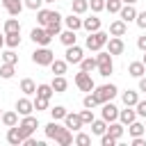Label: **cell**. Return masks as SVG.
<instances>
[{
    "mask_svg": "<svg viewBox=\"0 0 146 146\" xmlns=\"http://www.w3.org/2000/svg\"><path fill=\"white\" fill-rule=\"evenodd\" d=\"M2 62H5V64H16V62H18V55L9 48L7 52H2Z\"/></svg>",
    "mask_w": 146,
    "mask_h": 146,
    "instance_id": "obj_41",
    "label": "cell"
},
{
    "mask_svg": "<svg viewBox=\"0 0 146 146\" xmlns=\"http://www.w3.org/2000/svg\"><path fill=\"white\" fill-rule=\"evenodd\" d=\"M32 110H34V100H30V98H18V100H16V112H18L21 116L32 114Z\"/></svg>",
    "mask_w": 146,
    "mask_h": 146,
    "instance_id": "obj_13",
    "label": "cell"
},
{
    "mask_svg": "<svg viewBox=\"0 0 146 146\" xmlns=\"http://www.w3.org/2000/svg\"><path fill=\"white\" fill-rule=\"evenodd\" d=\"M100 114H103V119H105L107 123H112V121H116V119H119V107H116L112 100H107V103H103Z\"/></svg>",
    "mask_w": 146,
    "mask_h": 146,
    "instance_id": "obj_11",
    "label": "cell"
},
{
    "mask_svg": "<svg viewBox=\"0 0 146 146\" xmlns=\"http://www.w3.org/2000/svg\"><path fill=\"white\" fill-rule=\"evenodd\" d=\"M50 84H52V89H55V94H64V91L68 89V82H66V78H64V75H55Z\"/></svg>",
    "mask_w": 146,
    "mask_h": 146,
    "instance_id": "obj_21",
    "label": "cell"
},
{
    "mask_svg": "<svg viewBox=\"0 0 146 146\" xmlns=\"http://www.w3.org/2000/svg\"><path fill=\"white\" fill-rule=\"evenodd\" d=\"M107 39H110V34H105V32H100V30H96V32H89V36H87V41H84V46L89 48V50H94V52H98L103 46H107Z\"/></svg>",
    "mask_w": 146,
    "mask_h": 146,
    "instance_id": "obj_2",
    "label": "cell"
},
{
    "mask_svg": "<svg viewBox=\"0 0 146 146\" xmlns=\"http://www.w3.org/2000/svg\"><path fill=\"white\" fill-rule=\"evenodd\" d=\"M5 46V34H0V48Z\"/></svg>",
    "mask_w": 146,
    "mask_h": 146,
    "instance_id": "obj_55",
    "label": "cell"
},
{
    "mask_svg": "<svg viewBox=\"0 0 146 146\" xmlns=\"http://www.w3.org/2000/svg\"><path fill=\"white\" fill-rule=\"evenodd\" d=\"M141 62H144V66H146V52H144V59H141Z\"/></svg>",
    "mask_w": 146,
    "mask_h": 146,
    "instance_id": "obj_56",
    "label": "cell"
},
{
    "mask_svg": "<svg viewBox=\"0 0 146 146\" xmlns=\"http://www.w3.org/2000/svg\"><path fill=\"white\" fill-rule=\"evenodd\" d=\"M87 9H89V0H73L71 2V11L78 14V16H82Z\"/></svg>",
    "mask_w": 146,
    "mask_h": 146,
    "instance_id": "obj_26",
    "label": "cell"
},
{
    "mask_svg": "<svg viewBox=\"0 0 146 146\" xmlns=\"http://www.w3.org/2000/svg\"><path fill=\"white\" fill-rule=\"evenodd\" d=\"M14 66H16V64H2V66H0V78H5V80L14 78Z\"/></svg>",
    "mask_w": 146,
    "mask_h": 146,
    "instance_id": "obj_39",
    "label": "cell"
},
{
    "mask_svg": "<svg viewBox=\"0 0 146 146\" xmlns=\"http://www.w3.org/2000/svg\"><path fill=\"white\" fill-rule=\"evenodd\" d=\"M23 144H25V146H43V141H36V139H32V137H27Z\"/></svg>",
    "mask_w": 146,
    "mask_h": 146,
    "instance_id": "obj_50",
    "label": "cell"
},
{
    "mask_svg": "<svg viewBox=\"0 0 146 146\" xmlns=\"http://www.w3.org/2000/svg\"><path fill=\"white\" fill-rule=\"evenodd\" d=\"M59 41L64 46H75L78 36H75V30H66V32H59Z\"/></svg>",
    "mask_w": 146,
    "mask_h": 146,
    "instance_id": "obj_23",
    "label": "cell"
},
{
    "mask_svg": "<svg viewBox=\"0 0 146 146\" xmlns=\"http://www.w3.org/2000/svg\"><path fill=\"white\" fill-rule=\"evenodd\" d=\"M21 91H23L25 96H32V94H36V84H34V80H30V78L21 80Z\"/></svg>",
    "mask_w": 146,
    "mask_h": 146,
    "instance_id": "obj_28",
    "label": "cell"
},
{
    "mask_svg": "<svg viewBox=\"0 0 146 146\" xmlns=\"http://www.w3.org/2000/svg\"><path fill=\"white\" fill-rule=\"evenodd\" d=\"M66 66H68V62H66V59H52L50 71H52L55 75H64V73H66Z\"/></svg>",
    "mask_w": 146,
    "mask_h": 146,
    "instance_id": "obj_24",
    "label": "cell"
},
{
    "mask_svg": "<svg viewBox=\"0 0 146 146\" xmlns=\"http://www.w3.org/2000/svg\"><path fill=\"white\" fill-rule=\"evenodd\" d=\"M64 123H66V128H68V130H80V128L84 125L82 116H80V114H73V112H66V116H64Z\"/></svg>",
    "mask_w": 146,
    "mask_h": 146,
    "instance_id": "obj_12",
    "label": "cell"
},
{
    "mask_svg": "<svg viewBox=\"0 0 146 146\" xmlns=\"http://www.w3.org/2000/svg\"><path fill=\"white\" fill-rule=\"evenodd\" d=\"M123 128H125L123 123H114V121H112V123L107 125V132H110L114 139H121V137H123Z\"/></svg>",
    "mask_w": 146,
    "mask_h": 146,
    "instance_id": "obj_31",
    "label": "cell"
},
{
    "mask_svg": "<svg viewBox=\"0 0 146 146\" xmlns=\"http://www.w3.org/2000/svg\"><path fill=\"white\" fill-rule=\"evenodd\" d=\"M89 7H91V11H103L105 9V0H89Z\"/></svg>",
    "mask_w": 146,
    "mask_h": 146,
    "instance_id": "obj_45",
    "label": "cell"
},
{
    "mask_svg": "<svg viewBox=\"0 0 146 146\" xmlns=\"http://www.w3.org/2000/svg\"><path fill=\"white\" fill-rule=\"evenodd\" d=\"M137 0H123V5H135Z\"/></svg>",
    "mask_w": 146,
    "mask_h": 146,
    "instance_id": "obj_54",
    "label": "cell"
},
{
    "mask_svg": "<svg viewBox=\"0 0 146 146\" xmlns=\"http://www.w3.org/2000/svg\"><path fill=\"white\" fill-rule=\"evenodd\" d=\"M2 7L9 11V16H18V14L23 11L25 5H23L21 0H2Z\"/></svg>",
    "mask_w": 146,
    "mask_h": 146,
    "instance_id": "obj_17",
    "label": "cell"
},
{
    "mask_svg": "<svg viewBox=\"0 0 146 146\" xmlns=\"http://www.w3.org/2000/svg\"><path fill=\"white\" fill-rule=\"evenodd\" d=\"M125 32H128V23H125V21L119 18V21H112V23H110V34H112V36H123Z\"/></svg>",
    "mask_w": 146,
    "mask_h": 146,
    "instance_id": "obj_16",
    "label": "cell"
},
{
    "mask_svg": "<svg viewBox=\"0 0 146 146\" xmlns=\"http://www.w3.org/2000/svg\"><path fill=\"white\" fill-rule=\"evenodd\" d=\"M48 103H50V98H41V96H36V98H34V110H36V112L48 110Z\"/></svg>",
    "mask_w": 146,
    "mask_h": 146,
    "instance_id": "obj_42",
    "label": "cell"
},
{
    "mask_svg": "<svg viewBox=\"0 0 146 146\" xmlns=\"http://www.w3.org/2000/svg\"><path fill=\"white\" fill-rule=\"evenodd\" d=\"M52 94H55L52 84H36V96H41V98H50Z\"/></svg>",
    "mask_w": 146,
    "mask_h": 146,
    "instance_id": "obj_36",
    "label": "cell"
},
{
    "mask_svg": "<svg viewBox=\"0 0 146 146\" xmlns=\"http://www.w3.org/2000/svg\"><path fill=\"white\" fill-rule=\"evenodd\" d=\"M18 128H21V135L27 139V137H32V132L39 128V121H36V116L27 114V116H23V121L18 123Z\"/></svg>",
    "mask_w": 146,
    "mask_h": 146,
    "instance_id": "obj_7",
    "label": "cell"
},
{
    "mask_svg": "<svg viewBox=\"0 0 146 146\" xmlns=\"http://www.w3.org/2000/svg\"><path fill=\"white\" fill-rule=\"evenodd\" d=\"M82 57H84V52H82V48L75 43V46H66V62L68 64H80L82 62Z\"/></svg>",
    "mask_w": 146,
    "mask_h": 146,
    "instance_id": "obj_10",
    "label": "cell"
},
{
    "mask_svg": "<svg viewBox=\"0 0 146 146\" xmlns=\"http://www.w3.org/2000/svg\"><path fill=\"white\" fill-rule=\"evenodd\" d=\"M82 27H84L87 32H96V30H100V18H98V16L82 18Z\"/></svg>",
    "mask_w": 146,
    "mask_h": 146,
    "instance_id": "obj_20",
    "label": "cell"
},
{
    "mask_svg": "<svg viewBox=\"0 0 146 146\" xmlns=\"http://www.w3.org/2000/svg\"><path fill=\"white\" fill-rule=\"evenodd\" d=\"M132 146H146V139L144 137H132Z\"/></svg>",
    "mask_w": 146,
    "mask_h": 146,
    "instance_id": "obj_52",
    "label": "cell"
},
{
    "mask_svg": "<svg viewBox=\"0 0 146 146\" xmlns=\"http://www.w3.org/2000/svg\"><path fill=\"white\" fill-rule=\"evenodd\" d=\"M119 16H121V21H125V23L135 21V18H137V9H135V5H123L121 11H119Z\"/></svg>",
    "mask_w": 146,
    "mask_h": 146,
    "instance_id": "obj_18",
    "label": "cell"
},
{
    "mask_svg": "<svg viewBox=\"0 0 146 146\" xmlns=\"http://www.w3.org/2000/svg\"><path fill=\"white\" fill-rule=\"evenodd\" d=\"M75 84H78L80 91H87V94L96 89V84H94V80H91V73H87V71H82V68H80V73H75Z\"/></svg>",
    "mask_w": 146,
    "mask_h": 146,
    "instance_id": "obj_5",
    "label": "cell"
},
{
    "mask_svg": "<svg viewBox=\"0 0 146 146\" xmlns=\"http://www.w3.org/2000/svg\"><path fill=\"white\" fill-rule=\"evenodd\" d=\"M137 48H139V50H144V52H146V34H144V36H139V39H137Z\"/></svg>",
    "mask_w": 146,
    "mask_h": 146,
    "instance_id": "obj_51",
    "label": "cell"
},
{
    "mask_svg": "<svg viewBox=\"0 0 146 146\" xmlns=\"http://www.w3.org/2000/svg\"><path fill=\"white\" fill-rule=\"evenodd\" d=\"M94 94H96V98H98V100H100V105H103V103L112 100V98L119 94V89H116L114 84H100V87H96V91H94Z\"/></svg>",
    "mask_w": 146,
    "mask_h": 146,
    "instance_id": "obj_6",
    "label": "cell"
},
{
    "mask_svg": "<svg viewBox=\"0 0 146 146\" xmlns=\"http://www.w3.org/2000/svg\"><path fill=\"white\" fill-rule=\"evenodd\" d=\"M144 125H146V123H144Z\"/></svg>",
    "mask_w": 146,
    "mask_h": 146,
    "instance_id": "obj_58",
    "label": "cell"
},
{
    "mask_svg": "<svg viewBox=\"0 0 146 146\" xmlns=\"http://www.w3.org/2000/svg\"><path fill=\"white\" fill-rule=\"evenodd\" d=\"M7 141H9L11 146H18V144L25 141V137L21 135V128H18V125H11V128L7 130Z\"/></svg>",
    "mask_w": 146,
    "mask_h": 146,
    "instance_id": "obj_15",
    "label": "cell"
},
{
    "mask_svg": "<svg viewBox=\"0 0 146 146\" xmlns=\"http://www.w3.org/2000/svg\"><path fill=\"white\" fill-rule=\"evenodd\" d=\"M64 25H66L68 30H75V32H78V30L82 27V18H80L78 14H73V11H71V16H66V18H64Z\"/></svg>",
    "mask_w": 146,
    "mask_h": 146,
    "instance_id": "obj_19",
    "label": "cell"
},
{
    "mask_svg": "<svg viewBox=\"0 0 146 146\" xmlns=\"http://www.w3.org/2000/svg\"><path fill=\"white\" fill-rule=\"evenodd\" d=\"M119 121L123 125H130L132 121H137V110H132V107L125 105V110H119Z\"/></svg>",
    "mask_w": 146,
    "mask_h": 146,
    "instance_id": "obj_14",
    "label": "cell"
},
{
    "mask_svg": "<svg viewBox=\"0 0 146 146\" xmlns=\"http://www.w3.org/2000/svg\"><path fill=\"white\" fill-rule=\"evenodd\" d=\"M139 91H144V94H146V78H144V75L139 78Z\"/></svg>",
    "mask_w": 146,
    "mask_h": 146,
    "instance_id": "obj_53",
    "label": "cell"
},
{
    "mask_svg": "<svg viewBox=\"0 0 146 146\" xmlns=\"http://www.w3.org/2000/svg\"><path fill=\"white\" fill-rule=\"evenodd\" d=\"M121 98H123V105H128V107H135V105H137V100H139L137 91H130V89H128V91H123V96H121Z\"/></svg>",
    "mask_w": 146,
    "mask_h": 146,
    "instance_id": "obj_29",
    "label": "cell"
},
{
    "mask_svg": "<svg viewBox=\"0 0 146 146\" xmlns=\"http://www.w3.org/2000/svg\"><path fill=\"white\" fill-rule=\"evenodd\" d=\"M80 68L82 71H94V68H98V62H96V57H82V62H80Z\"/></svg>",
    "mask_w": 146,
    "mask_h": 146,
    "instance_id": "obj_34",
    "label": "cell"
},
{
    "mask_svg": "<svg viewBox=\"0 0 146 146\" xmlns=\"http://www.w3.org/2000/svg\"><path fill=\"white\" fill-rule=\"evenodd\" d=\"M105 132H107V121H105V119H100V121L94 119V121H91V135H98V137H100V135H105Z\"/></svg>",
    "mask_w": 146,
    "mask_h": 146,
    "instance_id": "obj_25",
    "label": "cell"
},
{
    "mask_svg": "<svg viewBox=\"0 0 146 146\" xmlns=\"http://www.w3.org/2000/svg\"><path fill=\"white\" fill-rule=\"evenodd\" d=\"M50 116H52L55 121L64 119V116H66V107H62V105H55V107H50Z\"/></svg>",
    "mask_w": 146,
    "mask_h": 146,
    "instance_id": "obj_40",
    "label": "cell"
},
{
    "mask_svg": "<svg viewBox=\"0 0 146 146\" xmlns=\"http://www.w3.org/2000/svg\"><path fill=\"white\" fill-rule=\"evenodd\" d=\"M52 59H55V52H52L48 46H41V48H36V50L32 52V62L39 64V66H50Z\"/></svg>",
    "mask_w": 146,
    "mask_h": 146,
    "instance_id": "obj_4",
    "label": "cell"
},
{
    "mask_svg": "<svg viewBox=\"0 0 146 146\" xmlns=\"http://www.w3.org/2000/svg\"><path fill=\"white\" fill-rule=\"evenodd\" d=\"M41 5H43V0H25V7H27V9H32V11H39V9H41Z\"/></svg>",
    "mask_w": 146,
    "mask_h": 146,
    "instance_id": "obj_46",
    "label": "cell"
},
{
    "mask_svg": "<svg viewBox=\"0 0 146 146\" xmlns=\"http://www.w3.org/2000/svg\"><path fill=\"white\" fill-rule=\"evenodd\" d=\"M2 123H5L7 128L18 125V112H5V114H2Z\"/></svg>",
    "mask_w": 146,
    "mask_h": 146,
    "instance_id": "obj_35",
    "label": "cell"
},
{
    "mask_svg": "<svg viewBox=\"0 0 146 146\" xmlns=\"http://www.w3.org/2000/svg\"><path fill=\"white\" fill-rule=\"evenodd\" d=\"M116 141H119V139H114V137H112L110 132H105V135H100V144H103V146H114Z\"/></svg>",
    "mask_w": 146,
    "mask_h": 146,
    "instance_id": "obj_44",
    "label": "cell"
},
{
    "mask_svg": "<svg viewBox=\"0 0 146 146\" xmlns=\"http://www.w3.org/2000/svg\"><path fill=\"white\" fill-rule=\"evenodd\" d=\"M135 23H137L141 30H146V11H137V18H135Z\"/></svg>",
    "mask_w": 146,
    "mask_h": 146,
    "instance_id": "obj_48",
    "label": "cell"
},
{
    "mask_svg": "<svg viewBox=\"0 0 146 146\" xmlns=\"http://www.w3.org/2000/svg\"><path fill=\"white\" fill-rule=\"evenodd\" d=\"M30 39H32L36 46H48V43L52 41V36L48 34V30H46V27H34V30L30 32Z\"/></svg>",
    "mask_w": 146,
    "mask_h": 146,
    "instance_id": "obj_8",
    "label": "cell"
},
{
    "mask_svg": "<svg viewBox=\"0 0 146 146\" xmlns=\"http://www.w3.org/2000/svg\"><path fill=\"white\" fill-rule=\"evenodd\" d=\"M82 105H84V107H89V110H94L96 105H100V100L96 98V94H91V91H89V94L84 96V100H82Z\"/></svg>",
    "mask_w": 146,
    "mask_h": 146,
    "instance_id": "obj_38",
    "label": "cell"
},
{
    "mask_svg": "<svg viewBox=\"0 0 146 146\" xmlns=\"http://www.w3.org/2000/svg\"><path fill=\"white\" fill-rule=\"evenodd\" d=\"M75 144H78V146H89V144H91V137L84 135V132H80V135L75 137Z\"/></svg>",
    "mask_w": 146,
    "mask_h": 146,
    "instance_id": "obj_43",
    "label": "cell"
},
{
    "mask_svg": "<svg viewBox=\"0 0 146 146\" xmlns=\"http://www.w3.org/2000/svg\"><path fill=\"white\" fill-rule=\"evenodd\" d=\"M50 18H52V11H50V9H39V11H36V21H39V25L46 27V25L50 23Z\"/></svg>",
    "mask_w": 146,
    "mask_h": 146,
    "instance_id": "obj_32",
    "label": "cell"
},
{
    "mask_svg": "<svg viewBox=\"0 0 146 146\" xmlns=\"http://www.w3.org/2000/svg\"><path fill=\"white\" fill-rule=\"evenodd\" d=\"M128 132H130L132 137H141V135L146 132V125H144V123H139V121H132V123L128 125Z\"/></svg>",
    "mask_w": 146,
    "mask_h": 146,
    "instance_id": "obj_30",
    "label": "cell"
},
{
    "mask_svg": "<svg viewBox=\"0 0 146 146\" xmlns=\"http://www.w3.org/2000/svg\"><path fill=\"white\" fill-rule=\"evenodd\" d=\"M43 130H46V137H48V139H55L59 146H71V144H73V135H71V130H68L66 125H59L55 119H52Z\"/></svg>",
    "mask_w": 146,
    "mask_h": 146,
    "instance_id": "obj_1",
    "label": "cell"
},
{
    "mask_svg": "<svg viewBox=\"0 0 146 146\" xmlns=\"http://www.w3.org/2000/svg\"><path fill=\"white\" fill-rule=\"evenodd\" d=\"M2 30H5V34H7V32H21V23H18V18H7L5 25H2Z\"/></svg>",
    "mask_w": 146,
    "mask_h": 146,
    "instance_id": "obj_33",
    "label": "cell"
},
{
    "mask_svg": "<svg viewBox=\"0 0 146 146\" xmlns=\"http://www.w3.org/2000/svg\"><path fill=\"white\" fill-rule=\"evenodd\" d=\"M43 2H55V0H43Z\"/></svg>",
    "mask_w": 146,
    "mask_h": 146,
    "instance_id": "obj_57",
    "label": "cell"
},
{
    "mask_svg": "<svg viewBox=\"0 0 146 146\" xmlns=\"http://www.w3.org/2000/svg\"><path fill=\"white\" fill-rule=\"evenodd\" d=\"M121 7H123V0H105V9L110 14H119Z\"/></svg>",
    "mask_w": 146,
    "mask_h": 146,
    "instance_id": "obj_37",
    "label": "cell"
},
{
    "mask_svg": "<svg viewBox=\"0 0 146 146\" xmlns=\"http://www.w3.org/2000/svg\"><path fill=\"white\" fill-rule=\"evenodd\" d=\"M128 73H130L132 78H141V75L146 73V66H144V62H130V66H128Z\"/></svg>",
    "mask_w": 146,
    "mask_h": 146,
    "instance_id": "obj_22",
    "label": "cell"
},
{
    "mask_svg": "<svg viewBox=\"0 0 146 146\" xmlns=\"http://www.w3.org/2000/svg\"><path fill=\"white\" fill-rule=\"evenodd\" d=\"M135 110H137V116H144L146 119V100H137Z\"/></svg>",
    "mask_w": 146,
    "mask_h": 146,
    "instance_id": "obj_49",
    "label": "cell"
},
{
    "mask_svg": "<svg viewBox=\"0 0 146 146\" xmlns=\"http://www.w3.org/2000/svg\"><path fill=\"white\" fill-rule=\"evenodd\" d=\"M123 50H125V43H123V39L121 36H110L107 39V52L114 57V55H123Z\"/></svg>",
    "mask_w": 146,
    "mask_h": 146,
    "instance_id": "obj_9",
    "label": "cell"
},
{
    "mask_svg": "<svg viewBox=\"0 0 146 146\" xmlns=\"http://www.w3.org/2000/svg\"><path fill=\"white\" fill-rule=\"evenodd\" d=\"M96 62H98V73L103 75V78H110L112 75V71H114V62H112V55L105 50H98V55H96Z\"/></svg>",
    "mask_w": 146,
    "mask_h": 146,
    "instance_id": "obj_3",
    "label": "cell"
},
{
    "mask_svg": "<svg viewBox=\"0 0 146 146\" xmlns=\"http://www.w3.org/2000/svg\"><path fill=\"white\" fill-rule=\"evenodd\" d=\"M80 116H82V121H84V123H91V121H94V112H91L89 107H84V110L80 112Z\"/></svg>",
    "mask_w": 146,
    "mask_h": 146,
    "instance_id": "obj_47",
    "label": "cell"
},
{
    "mask_svg": "<svg viewBox=\"0 0 146 146\" xmlns=\"http://www.w3.org/2000/svg\"><path fill=\"white\" fill-rule=\"evenodd\" d=\"M5 46H9V48L21 46V32H7L5 34Z\"/></svg>",
    "mask_w": 146,
    "mask_h": 146,
    "instance_id": "obj_27",
    "label": "cell"
}]
</instances>
